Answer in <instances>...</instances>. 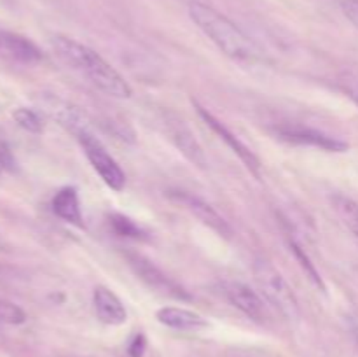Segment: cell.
I'll return each instance as SVG.
<instances>
[{
	"instance_id": "12",
	"label": "cell",
	"mask_w": 358,
	"mask_h": 357,
	"mask_svg": "<svg viewBox=\"0 0 358 357\" xmlns=\"http://www.w3.org/2000/svg\"><path fill=\"white\" fill-rule=\"evenodd\" d=\"M0 58L23 65H35L42 59V51L24 35L0 30Z\"/></svg>"
},
{
	"instance_id": "10",
	"label": "cell",
	"mask_w": 358,
	"mask_h": 357,
	"mask_svg": "<svg viewBox=\"0 0 358 357\" xmlns=\"http://www.w3.org/2000/svg\"><path fill=\"white\" fill-rule=\"evenodd\" d=\"M164 128H166V135L168 139L173 142V146L191 161L192 164L199 168L206 167V156L203 153L201 146L198 144V140L194 139L192 132L189 130V126L185 125L182 119L178 118H171V115H166L164 119Z\"/></svg>"
},
{
	"instance_id": "17",
	"label": "cell",
	"mask_w": 358,
	"mask_h": 357,
	"mask_svg": "<svg viewBox=\"0 0 358 357\" xmlns=\"http://www.w3.org/2000/svg\"><path fill=\"white\" fill-rule=\"evenodd\" d=\"M108 223H110L112 230L124 238H133V240H143L145 238V231L138 226L133 219L122 216V214H110L108 216Z\"/></svg>"
},
{
	"instance_id": "23",
	"label": "cell",
	"mask_w": 358,
	"mask_h": 357,
	"mask_svg": "<svg viewBox=\"0 0 358 357\" xmlns=\"http://www.w3.org/2000/svg\"><path fill=\"white\" fill-rule=\"evenodd\" d=\"M346 93H348V97L355 102L358 107V76L348 77V80H346Z\"/></svg>"
},
{
	"instance_id": "24",
	"label": "cell",
	"mask_w": 358,
	"mask_h": 357,
	"mask_svg": "<svg viewBox=\"0 0 358 357\" xmlns=\"http://www.w3.org/2000/svg\"><path fill=\"white\" fill-rule=\"evenodd\" d=\"M350 329H352L353 338H355V342H357V345H358V318L350 317Z\"/></svg>"
},
{
	"instance_id": "21",
	"label": "cell",
	"mask_w": 358,
	"mask_h": 357,
	"mask_svg": "<svg viewBox=\"0 0 358 357\" xmlns=\"http://www.w3.org/2000/svg\"><path fill=\"white\" fill-rule=\"evenodd\" d=\"M341 10L358 30V0H341Z\"/></svg>"
},
{
	"instance_id": "11",
	"label": "cell",
	"mask_w": 358,
	"mask_h": 357,
	"mask_svg": "<svg viewBox=\"0 0 358 357\" xmlns=\"http://www.w3.org/2000/svg\"><path fill=\"white\" fill-rule=\"evenodd\" d=\"M222 287L229 303L236 307L241 314L250 317L252 321H264L268 312H266V304L261 294L255 293L252 287L241 282H226Z\"/></svg>"
},
{
	"instance_id": "9",
	"label": "cell",
	"mask_w": 358,
	"mask_h": 357,
	"mask_svg": "<svg viewBox=\"0 0 358 357\" xmlns=\"http://www.w3.org/2000/svg\"><path fill=\"white\" fill-rule=\"evenodd\" d=\"M41 104L42 107H44V111L48 112L58 125L70 130L76 136H79L80 133L91 132V119L87 118L86 112L80 107H77V105L70 104V102L63 100V98L59 97H55V94H45V97H42Z\"/></svg>"
},
{
	"instance_id": "18",
	"label": "cell",
	"mask_w": 358,
	"mask_h": 357,
	"mask_svg": "<svg viewBox=\"0 0 358 357\" xmlns=\"http://www.w3.org/2000/svg\"><path fill=\"white\" fill-rule=\"evenodd\" d=\"M13 118L17 125L21 126L23 130L30 133H41L44 130V122H42L41 114L34 108H27V107H20L13 112Z\"/></svg>"
},
{
	"instance_id": "19",
	"label": "cell",
	"mask_w": 358,
	"mask_h": 357,
	"mask_svg": "<svg viewBox=\"0 0 358 357\" xmlns=\"http://www.w3.org/2000/svg\"><path fill=\"white\" fill-rule=\"evenodd\" d=\"M27 321V314L23 308L14 304L13 301H7L0 298V324L17 326Z\"/></svg>"
},
{
	"instance_id": "7",
	"label": "cell",
	"mask_w": 358,
	"mask_h": 357,
	"mask_svg": "<svg viewBox=\"0 0 358 357\" xmlns=\"http://www.w3.org/2000/svg\"><path fill=\"white\" fill-rule=\"evenodd\" d=\"M168 195H170V198L173 200V202H177L178 205H182L185 210H189L192 216L198 217L205 226L212 227V230L215 231V233H219L220 237L231 238L233 230H231L229 223H227V220L224 219L208 202H205L203 198H199V196L192 195V192L189 191H180V189L170 191Z\"/></svg>"
},
{
	"instance_id": "14",
	"label": "cell",
	"mask_w": 358,
	"mask_h": 357,
	"mask_svg": "<svg viewBox=\"0 0 358 357\" xmlns=\"http://www.w3.org/2000/svg\"><path fill=\"white\" fill-rule=\"evenodd\" d=\"M156 318L161 324L166 326V328L178 329V331H196V329H201L208 326L206 318H203L199 314L177 307L159 308L156 314Z\"/></svg>"
},
{
	"instance_id": "6",
	"label": "cell",
	"mask_w": 358,
	"mask_h": 357,
	"mask_svg": "<svg viewBox=\"0 0 358 357\" xmlns=\"http://www.w3.org/2000/svg\"><path fill=\"white\" fill-rule=\"evenodd\" d=\"M275 133L283 142L294 144V146L317 147V149L329 150V153H345L350 147L348 142L338 139V136L304 125H282L276 128Z\"/></svg>"
},
{
	"instance_id": "22",
	"label": "cell",
	"mask_w": 358,
	"mask_h": 357,
	"mask_svg": "<svg viewBox=\"0 0 358 357\" xmlns=\"http://www.w3.org/2000/svg\"><path fill=\"white\" fill-rule=\"evenodd\" d=\"M147 349V342H145V336L143 335H136L135 338L131 340L128 346V354L129 357H143Z\"/></svg>"
},
{
	"instance_id": "1",
	"label": "cell",
	"mask_w": 358,
	"mask_h": 357,
	"mask_svg": "<svg viewBox=\"0 0 358 357\" xmlns=\"http://www.w3.org/2000/svg\"><path fill=\"white\" fill-rule=\"evenodd\" d=\"M51 46L65 65L86 76L90 83L105 94L112 98H121V100L131 97L133 91L128 80L94 49L65 35H55L51 38Z\"/></svg>"
},
{
	"instance_id": "4",
	"label": "cell",
	"mask_w": 358,
	"mask_h": 357,
	"mask_svg": "<svg viewBox=\"0 0 358 357\" xmlns=\"http://www.w3.org/2000/svg\"><path fill=\"white\" fill-rule=\"evenodd\" d=\"M77 139H79L87 160L93 164L94 170L98 172L101 181H103L108 188L114 189V191H122L126 186L124 172L119 167L117 161L108 154V150L105 149L103 144L100 142V139H96V135H94L93 132L80 133Z\"/></svg>"
},
{
	"instance_id": "13",
	"label": "cell",
	"mask_w": 358,
	"mask_h": 357,
	"mask_svg": "<svg viewBox=\"0 0 358 357\" xmlns=\"http://www.w3.org/2000/svg\"><path fill=\"white\" fill-rule=\"evenodd\" d=\"M93 303L96 317L107 326H121L128 318L122 301L112 293L110 289L103 286H98L93 293Z\"/></svg>"
},
{
	"instance_id": "3",
	"label": "cell",
	"mask_w": 358,
	"mask_h": 357,
	"mask_svg": "<svg viewBox=\"0 0 358 357\" xmlns=\"http://www.w3.org/2000/svg\"><path fill=\"white\" fill-rule=\"evenodd\" d=\"M254 279L259 287L261 296L280 312L287 321L296 322L301 317L299 301L294 294L292 287L285 280V276L264 259H257L254 262Z\"/></svg>"
},
{
	"instance_id": "20",
	"label": "cell",
	"mask_w": 358,
	"mask_h": 357,
	"mask_svg": "<svg viewBox=\"0 0 358 357\" xmlns=\"http://www.w3.org/2000/svg\"><path fill=\"white\" fill-rule=\"evenodd\" d=\"M290 248H292V252L296 254V258L299 259L301 266H303L304 272L308 273V276L311 279V282H313L315 286L320 287V289H324V282H322V279H320V275H318L317 268H315V265L311 262V259L308 258L306 252L303 251V247H301V245L297 244L296 240H290Z\"/></svg>"
},
{
	"instance_id": "2",
	"label": "cell",
	"mask_w": 358,
	"mask_h": 357,
	"mask_svg": "<svg viewBox=\"0 0 358 357\" xmlns=\"http://www.w3.org/2000/svg\"><path fill=\"white\" fill-rule=\"evenodd\" d=\"M192 23L229 58L238 62H259L262 51L259 46L233 23L227 16L203 2H191L187 7Z\"/></svg>"
},
{
	"instance_id": "16",
	"label": "cell",
	"mask_w": 358,
	"mask_h": 357,
	"mask_svg": "<svg viewBox=\"0 0 358 357\" xmlns=\"http://www.w3.org/2000/svg\"><path fill=\"white\" fill-rule=\"evenodd\" d=\"M331 205L334 212L338 214L339 219H341V223L355 237H358V202L350 198V196L341 195V192H336V195L331 196Z\"/></svg>"
},
{
	"instance_id": "8",
	"label": "cell",
	"mask_w": 358,
	"mask_h": 357,
	"mask_svg": "<svg viewBox=\"0 0 358 357\" xmlns=\"http://www.w3.org/2000/svg\"><path fill=\"white\" fill-rule=\"evenodd\" d=\"M194 107H196V111H198L199 118H201L203 121H205L206 125H208L210 128H212L213 132L219 135L220 140H224V142L227 144V147H229V149L233 150V153L236 154L241 161H243L245 167H247L248 170L255 175V177H261V161H259V158L255 156L254 150H252L248 146H245V144L241 142V140L238 139V136L234 135V133L231 132V130L227 128L222 121H220V119H217L215 115L208 111V108L201 107L198 102H194Z\"/></svg>"
},
{
	"instance_id": "15",
	"label": "cell",
	"mask_w": 358,
	"mask_h": 357,
	"mask_svg": "<svg viewBox=\"0 0 358 357\" xmlns=\"http://www.w3.org/2000/svg\"><path fill=\"white\" fill-rule=\"evenodd\" d=\"M52 212L59 217V219L66 220L76 226H83V212H80L79 195H77L76 188H63L52 198Z\"/></svg>"
},
{
	"instance_id": "5",
	"label": "cell",
	"mask_w": 358,
	"mask_h": 357,
	"mask_svg": "<svg viewBox=\"0 0 358 357\" xmlns=\"http://www.w3.org/2000/svg\"><path fill=\"white\" fill-rule=\"evenodd\" d=\"M128 262L131 266V270L135 272V275L145 284L149 289L156 290L161 296L173 298V300L180 301H191L192 296L180 286V284L175 282L171 276H168L159 266L154 265L150 259L143 258L140 254H128Z\"/></svg>"
}]
</instances>
